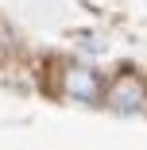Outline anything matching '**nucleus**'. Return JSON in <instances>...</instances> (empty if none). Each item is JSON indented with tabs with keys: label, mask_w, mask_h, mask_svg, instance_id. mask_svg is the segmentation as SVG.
<instances>
[{
	"label": "nucleus",
	"mask_w": 147,
	"mask_h": 150,
	"mask_svg": "<svg viewBox=\"0 0 147 150\" xmlns=\"http://www.w3.org/2000/svg\"><path fill=\"white\" fill-rule=\"evenodd\" d=\"M105 100H108V108H112V112L132 115V112H139V108H143L147 93H143V85H139L136 77H116V81L105 88Z\"/></svg>",
	"instance_id": "nucleus-1"
},
{
	"label": "nucleus",
	"mask_w": 147,
	"mask_h": 150,
	"mask_svg": "<svg viewBox=\"0 0 147 150\" xmlns=\"http://www.w3.org/2000/svg\"><path fill=\"white\" fill-rule=\"evenodd\" d=\"M66 93L77 104H97L101 100V77L85 66H74V69H66Z\"/></svg>",
	"instance_id": "nucleus-2"
}]
</instances>
